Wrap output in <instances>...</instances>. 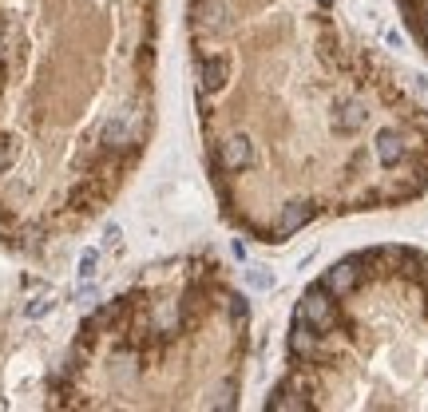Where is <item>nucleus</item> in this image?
<instances>
[{
    "label": "nucleus",
    "mask_w": 428,
    "mask_h": 412,
    "mask_svg": "<svg viewBox=\"0 0 428 412\" xmlns=\"http://www.w3.org/2000/svg\"><path fill=\"white\" fill-rule=\"evenodd\" d=\"M337 297L326 290V285L317 282V285H309L306 293H301V305H298V321H306V325H314V329H329L333 325V317H337Z\"/></svg>",
    "instance_id": "obj_1"
},
{
    "label": "nucleus",
    "mask_w": 428,
    "mask_h": 412,
    "mask_svg": "<svg viewBox=\"0 0 428 412\" xmlns=\"http://www.w3.org/2000/svg\"><path fill=\"white\" fill-rule=\"evenodd\" d=\"M100 139H103L107 147H131V143H139V115H131V111H115L112 120H103Z\"/></svg>",
    "instance_id": "obj_2"
},
{
    "label": "nucleus",
    "mask_w": 428,
    "mask_h": 412,
    "mask_svg": "<svg viewBox=\"0 0 428 412\" xmlns=\"http://www.w3.org/2000/svg\"><path fill=\"white\" fill-rule=\"evenodd\" d=\"M214 159L226 171H246V167H254V143H246L242 135H234V139L214 147Z\"/></svg>",
    "instance_id": "obj_3"
},
{
    "label": "nucleus",
    "mask_w": 428,
    "mask_h": 412,
    "mask_svg": "<svg viewBox=\"0 0 428 412\" xmlns=\"http://www.w3.org/2000/svg\"><path fill=\"white\" fill-rule=\"evenodd\" d=\"M357 282H361V270H357V262H341V266H333V270H326V274H321V285H326L333 297L353 293Z\"/></svg>",
    "instance_id": "obj_4"
},
{
    "label": "nucleus",
    "mask_w": 428,
    "mask_h": 412,
    "mask_svg": "<svg viewBox=\"0 0 428 412\" xmlns=\"http://www.w3.org/2000/svg\"><path fill=\"white\" fill-rule=\"evenodd\" d=\"M226 75H230V60H226V56H214V60L203 64V88L218 92V88L226 83Z\"/></svg>",
    "instance_id": "obj_5"
},
{
    "label": "nucleus",
    "mask_w": 428,
    "mask_h": 412,
    "mask_svg": "<svg viewBox=\"0 0 428 412\" xmlns=\"http://www.w3.org/2000/svg\"><path fill=\"white\" fill-rule=\"evenodd\" d=\"M203 24L210 28V32H223V28H226V9H223V0H206V4H203Z\"/></svg>",
    "instance_id": "obj_6"
},
{
    "label": "nucleus",
    "mask_w": 428,
    "mask_h": 412,
    "mask_svg": "<svg viewBox=\"0 0 428 412\" xmlns=\"http://www.w3.org/2000/svg\"><path fill=\"white\" fill-rule=\"evenodd\" d=\"M95 266H100V250L87 246L84 254H80V282H92V278H95Z\"/></svg>",
    "instance_id": "obj_7"
},
{
    "label": "nucleus",
    "mask_w": 428,
    "mask_h": 412,
    "mask_svg": "<svg viewBox=\"0 0 428 412\" xmlns=\"http://www.w3.org/2000/svg\"><path fill=\"white\" fill-rule=\"evenodd\" d=\"M246 282H250L254 290H274V274H266V270H262V266L246 270Z\"/></svg>",
    "instance_id": "obj_8"
},
{
    "label": "nucleus",
    "mask_w": 428,
    "mask_h": 412,
    "mask_svg": "<svg viewBox=\"0 0 428 412\" xmlns=\"http://www.w3.org/2000/svg\"><path fill=\"white\" fill-rule=\"evenodd\" d=\"M48 310H52V302H48V297H32V302H28V317H32V321L44 317Z\"/></svg>",
    "instance_id": "obj_9"
},
{
    "label": "nucleus",
    "mask_w": 428,
    "mask_h": 412,
    "mask_svg": "<svg viewBox=\"0 0 428 412\" xmlns=\"http://www.w3.org/2000/svg\"><path fill=\"white\" fill-rule=\"evenodd\" d=\"M119 238H123V230L115 226V222H107V226H103V246H119Z\"/></svg>",
    "instance_id": "obj_10"
},
{
    "label": "nucleus",
    "mask_w": 428,
    "mask_h": 412,
    "mask_svg": "<svg viewBox=\"0 0 428 412\" xmlns=\"http://www.w3.org/2000/svg\"><path fill=\"white\" fill-rule=\"evenodd\" d=\"M9 159H12V151H9V143H4V139H0V171H4V167H9Z\"/></svg>",
    "instance_id": "obj_11"
},
{
    "label": "nucleus",
    "mask_w": 428,
    "mask_h": 412,
    "mask_svg": "<svg viewBox=\"0 0 428 412\" xmlns=\"http://www.w3.org/2000/svg\"><path fill=\"white\" fill-rule=\"evenodd\" d=\"M317 4H321V9H329V4H333V0H317Z\"/></svg>",
    "instance_id": "obj_12"
}]
</instances>
